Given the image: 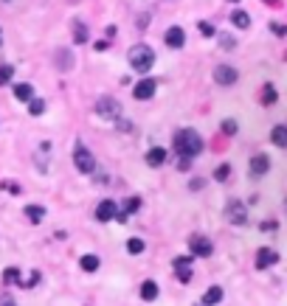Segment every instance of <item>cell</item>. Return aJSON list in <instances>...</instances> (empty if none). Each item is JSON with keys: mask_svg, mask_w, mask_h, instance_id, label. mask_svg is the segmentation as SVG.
Here are the masks:
<instances>
[{"mask_svg": "<svg viewBox=\"0 0 287 306\" xmlns=\"http://www.w3.org/2000/svg\"><path fill=\"white\" fill-rule=\"evenodd\" d=\"M175 152L186 157H197L203 152V138L195 129H180V132H175Z\"/></svg>", "mask_w": 287, "mask_h": 306, "instance_id": "obj_1", "label": "cell"}, {"mask_svg": "<svg viewBox=\"0 0 287 306\" xmlns=\"http://www.w3.org/2000/svg\"><path fill=\"white\" fill-rule=\"evenodd\" d=\"M127 59H130V65H133L138 73H147L149 67L155 65V51L149 48V45H144V42H138V45H133V48H130Z\"/></svg>", "mask_w": 287, "mask_h": 306, "instance_id": "obj_2", "label": "cell"}, {"mask_svg": "<svg viewBox=\"0 0 287 306\" xmlns=\"http://www.w3.org/2000/svg\"><path fill=\"white\" fill-rule=\"evenodd\" d=\"M226 219L231 225H248V208L239 199H228L226 202Z\"/></svg>", "mask_w": 287, "mask_h": 306, "instance_id": "obj_3", "label": "cell"}, {"mask_svg": "<svg viewBox=\"0 0 287 306\" xmlns=\"http://www.w3.org/2000/svg\"><path fill=\"white\" fill-rule=\"evenodd\" d=\"M74 163H76V168H79L82 174H93V172H96V157H93L90 149H85L82 144L74 149Z\"/></svg>", "mask_w": 287, "mask_h": 306, "instance_id": "obj_4", "label": "cell"}, {"mask_svg": "<svg viewBox=\"0 0 287 306\" xmlns=\"http://www.w3.org/2000/svg\"><path fill=\"white\" fill-rule=\"evenodd\" d=\"M96 115H99V118H104V121H116L118 115H121V104H118L116 98H99Z\"/></svg>", "mask_w": 287, "mask_h": 306, "instance_id": "obj_5", "label": "cell"}, {"mask_svg": "<svg viewBox=\"0 0 287 306\" xmlns=\"http://www.w3.org/2000/svg\"><path fill=\"white\" fill-rule=\"evenodd\" d=\"M155 90H158V82H155V79H141V82H135L133 96L138 98V101H147V98L155 96Z\"/></svg>", "mask_w": 287, "mask_h": 306, "instance_id": "obj_6", "label": "cell"}, {"mask_svg": "<svg viewBox=\"0 0 287 306\" xmlns=\"http://www.w3.org/2000/svg\"><path fill=\"white\" fill-rule=\"evenodd\" d=\"M237 79H239V73L234 71L231 65H217V67H214V82L222 84V87H231V84H237Z\"/></svg>", "mask_w": 287, "mask_h": 306, "instance_id": "obj_7", "label": "cell"}, {"mask_svg": "<svg viewBox=\"0 0 287 306\" xmlns=\"http://www.w3.org/2000/svg\"><path fill=\"white\" fill-rule=\"evenodd\" d=\"M189 250H192V256L208 258L214 253V247H211V242H208L206 236H189Z\"/></svg>", "mask_w": 287, "mask_h": 306, "instance_id": "obj_8", "label": "cell"}, {"mask_svg": "<svg viewBox=\"0 0 287 306\" xmlns=\"http://www.w3.org/2000/svg\"><path fill=\"white\" fill-rule=\"evenodd\" d=\"M118 216V205L113 202V199H102L96 208V219L99 222H110V219H116Z\"/></svg>", "mask_w": 287, "mask_h": 306, "instance_id": "obj_9", "label": "cell"}, {"mask_svg": "<svg viewBox=\"0 0 287 306\" xmlns=\"http://www.w3.org/2000/svg\"><path fill=\"white\" fill-rule=\"evenodd\" d=\"M270 172V157L268 155H253L250 157V174L253 177H262V174Z\"/></svg>", "mask_w": 287, "mask_h": 306, "instance_id": "obj_10", "label": "cell"}, {"mask_svg": "<svg viewBox=\"0 0 287 306\" xmlns=\"http://www.w3.org/2000/svg\"><path fill=\"white\" fill-rule=\"evenodd\" d=\"M276 261H279V253L270 250V247H262V250L257 253V267L259 270H268V267H273Z\"/></svg>", "mask_w": 287, "mask_h": 306, "instance_id": "obj_11", "label": "cell"}, {"mask_svg": "<svg viewBox=\"0 0 287 306\" xmlns=\"http://www.w3.org/2000/svg\"><path fill=\"white\" fill-rule=\"evenodd\" d=\"M175 273H177V278H180L183 284H189L192 281V258L189 256L175 258Z\"/></svg>", "mask_w": 287, "mask_h": 306, "instance_id": "obj_12", "label": "cell"}, {"mask_svg": "<svg viewBox=\"0 0 287 306\" xmlns=\"http://www.w3.org/2000/svg\"><path fill=\"white\" fill-rule=\"evenodd\" d=\"M183 42H186V31L180 28V25H172V28L166 31V45H169V48H183Z\"/></svg>", "mask_w": 287, "mask_h": 306, "instance_id": "obj_13", "label": "cell"}, {"mask_svg": "<svg viewBox=\"0 0 287 306\" xmlns=\"http://www.w3.org/2000/svg\"><path fill=\"white\" fill-rule=\"evenodd\" d=\"M270 141H273V146H279V149H287V126L276 124L273 129H270Z\"/></svg>", "mask_w": 287, "mask_h": 306, "instance_id": "obj_14", "label": "cell"}, {"mask_svg": "<svg viewBox=\"0 0 287 306\" xmlns=\"http://www.w3.org/2000/svg\"><path fill=\"white\" fill-rule=\"evenodd\" d=\"M147 163L152 168H158V166H164L166 163V149H161V146H155V149H149L147 152Z\"/></svg>", "mask_w": 287, "mask_h": 306, "instance_id": "obj_15", "label": "cell"}, {"mask_svg": "<svg viewBox=\"0 0 287 306\" xmlns=\"http://www.w3.org/2000/svg\"><path fill=\"white\" fill-rule=\"evenodd\" d=\"M141 298H144V300H155V298H158V284H155V281H144V284H141Z\"/></svg>", "mask_w": 287, "mask_h": 306, "instance_id": "obj_16", "label": "cell"}, {"mask_svg": "<svg viewBox=\"0 0 287 306\" xmlns=\"http://www.w3.org/2000/svg\"><path fill=\"white\" fill-rule=\"evenodd\" d=\"M25 216L37 225V222H43V219H45V208H43V205H28V208H25Z\"/></svg>", "mask_w": 287, "mask_h": 306, "instance_id": "obj_17", "label": "cell"}, {"mask_svg": "<svg viewBox=\"0 0 287 306\" xmlns=\"http://www.w3.org/2000/svg\"><path fill=\"white\" fill-rule=\"evenodd\" d=\"M231 23L237 25V28H248V25H250V17H248V12H242V9H237V12H231Z\"/></svg>", "mask_w": 287, "mask_h": 306, "instance_id": "obj_18", "label": "cell"}, {"mask_svg": "<svg viewBox=\"0 0 287 306\" xmlns=\"http://www.w3.org/2000/svg\"><path fill=\"white\" fill-rule=\"evenodd\" d=\"M276 98H279V96H276V87H273V84H265V87H262V104H265V107H273Z\"/></svg>", "mask_w": 287, "mask_h": 306, "instance_id": "obj_19", "label": "cell"}, {"mask_svg": "<svg viewBox=\"0 0 287 306\" xmlns=\"http://www.w3.org/2000/svg\"><path fill=\"white\" fill-rule=\"evenodd\" d=\"M220 300H222V289H220V287H211L206 295H203V303H206V306H211V303H220Z\"/></svg>", "mask_w": 287, "mask_h": 306, "instance_id": "obj_20", "label": "cell"}, {"mask_svg": "<svg viewBox=\"0 0 287 306\" xmlns=\"http://www.w3.org/2000/svg\"><path fill=\"white\" fill-rule=\"evenodd\" d=\"M79 264L85 273H93V270H99V256H90V253H87V256L79 258Z\"/></svg>", "mask_w": 287, "mask_h": 306, "instance_id": "obj_21", "label": "cell"}, {"mask_svg": "<svg viewBox=\"0 0 287 306\" xmlns=\"http://www.w3.org/2000/svg\"><path fill=\"white\" fill-rule=\"evenodd\" d=\"M14 96H17L20 101H31V98H34V90H31V84H17V87H14Z\"/></svg>", "mask_w": 287, "mask_h": 306, "instance_id": "obj_22", "label": "cell"}, {"mask_svg": "<svg viewBox=\"0 0 287 306\" xmlns=\"http://www.w3.org/2000/svg\"><path fill=\"white\" fill-rule=\"evenodd\" d=\"M28 113L31 115H43L45 113V101H43V98H31V101H28Z\"/></svg>", "mask_w": 287, "mask_h": 306, "instance_id": "obj_23", "label": "cell"}, {"mask_svg": "<svg viewBox=\"0 0 287 306\" xmlns=\"http://www.w3.org/2000/svg\"><path fill=\"white\" fill-rule=\"evenodd\" d=\"M3 284H20V270L17 267H9V270L3 273Z\"/></svg>", "mask_w": 287, "mask_h": 306, "instance_id": "obj_24", "label": "cell"}, {"mask_svg": "<svg viewBox=\"0 0 287 306\" xmlns=\"http://www.w3.org/2000/svg\"><path fill=\"white\" fill-rule=\"evenodd\" d=\"M228 177H231V166H228V163H222V166H217V172H214V180H228Z\"/></svg>", "mask_w": 287, "mask_h": 306, "instance_id": "obj_25", "label": "cell"}, {"mask_svg": "<svg viewBox=\"0 0 287 306\" xmlns=\"http://www.w3.org/2000/svg\"><path fill=\"white\" fill-rule=\"evenodd\" d=\"M56 65H59L62 71H71V67H74V56L65 54V51H59V62H56Z\"/></svg>", "mask_w": 287, "mask_h": 306, "instance_id": "obj_26", "label": "cell"}, {"mask_svg": "<svg viewBox=\"0 0 287 306\" xmlns=\"http://www.w3.org/2000/svg\"><path fill=\"white\" fill-rule=\"evenodd\" d=\"M138 208H141V199H138V197H130L127 202H124V214H127V216H130V214H135Z\"/></svg>", "mask_w": 287, "mask_h": 306, "instance_id": "obj_27", "label": "cell"}, {"mask_svg": "<svg viewBox=\"0 0 287 306\" xmlns=\"http://www.w3.org/2000/svg\"><path fill=\"white\" fill-rule=\"evenodd\" d=\"M12 76H14V67L12 65L0 67V84H9V82H12Z\"/></svg>", "mask_w": 287, "mask_h": 306, "instance_id": "obj_28", "label": "cell"}, {"mask_svg": "<svg viewBox=\"0 0 287 306\" xmlns=\"http://www.w3.org/2000/svg\"><path fill=\"white\" fill-rule=\"evenodd\" d=\"M0 188H3V191H9V194H14V197H17V194H23V188H20L17 183H9V180H0Z\"/></svg>", "mask_w": 287, "mask_h": 306, "instance_id": "obj_29", "label": "cell"}, {"mask_svg": "<svg viewBox=\"0 0 287 306\" xmlns=\"http://www.w3.org/2000/svg\"><path fill=\"white\" fill-rule=\"evenodd\" d=\"M220 126H222V132H226V135H237V129H239V126H237V121H234V118H226Z\"/></svg>", "mask_w": 287, "mask_h": 306, "instance_id": "obj_30", "label": "cell"}, {"mask_svg": "<svg viewBox=\"0 0 287 306\" xmlns=\"http://www.w3.org/2000/svg\"><path fill=\"white\" fill-rule=\"evenodd\" d=\"M127 250H130V253H144V242H141V239H135V236H133V239L127 242Z\"/></svg>", "mask_w": 287, "mask_h": 306, "instance_id": "obj_31", "label": "cell"}, {"mask_svg": "<svg viewBox=\"0 0 287 306\" xmlns=\"http://www.w3.org/2000/svg\"><path fill=\"white\" fill-rule=\"evenodd\" d=\"M197 31H200L203 37H214V25L211 23H203V20L197 23Z\"/></svg>", "mask_w": 287, "mask_h": 306, "instance_id": "obj_32", "label": "cell"}, {"mask_svg": "<svg viewBox=\"0 0 287 306\" xmlns=\"http://www.w3.org/2000/svg\"><path fill=\"white\" fill-rule=\"evenodd\" d=\"M74 40L76 42H87V31H85V25H82V23H76V31H74Z\"/></svg>", "mask_w": 287, "mask_h": 306, "instance_id": "obj_33", "label": "cell"}, {"mask_svg": "<svg viewBox=\"0 0 287 306\" xmlns=\"http://www.w3.org/2000/svg\"><path fill=\"white\" fill-rule=\"evenodd\" d=\"M270 31H273V34H279V37H284V34H287V25H281V23H270Z\"/></svg>", "mask_w": 287, "mask_h": 306, "instance_id": "obj_34", "label": "cell"}, {"mask_svg": "<svg viewBox=\"0 0 287 306\" xmlns=\"http://www.w3.org/2000/svg\"><path fill=\"white\" fill-rule=\"evenodd\" d=\"M220 45H222V48H234V40H231L228 34H222V37H220Z\"/></svg>", "mask_w": 287, "mask_h": 306, "instance_id": "obj_35", "label": "cell"}, {"mask_svg": "<svg viewBox=\"0 0 287 306\" xmlns=\"http://www.w3.org/2000/svg\"><path fill=\"white\" fill-rule=\"evenodd\" d=\"M118 129H121V132H130V129H133V124H130V121H118Z\"/></svg>", "mask_w": 287, "mask_h": 306, "instance_id": "obj_36", "label": "cell"}, {"mask_svg": "<svg viewBox=\"0 0 287 306\" xmlns=\"http://www.w3.org/2000/svg\"><path fill=\"white\" fill-rule=\"evenodd\" d=\"M0 45H3V31H0Z\"/></svg>", "mask_w": 287, "mask_h": 306, "instance_id": "obj_37", "label": "cell"}, {"mask_svg": "<svg viewBox=\"0 0 287 306\" xmlns=\"http://www.w3.org/2000/svg\"><path fill=\"white\" fill-rule=\"evenodd\" d=\"M284 208H287V199H284Z\"/></svg>", "mask_w": 287, "mask_h": 306, "instance_id": "obj_38", "label": "cell"}, {"mask_svg": "<svg viewBox=\"0 0 287 306\" xmlns=\"http://www.w3.org/2000/svg\"><path fill=\"white\" fill-rule=\"evenodd\" d=\"M231 3H237V0H231Z\"/></svg>", "mask_w": 287, "mask_h": 306, "instance_id": "obj_39", "label": "cell"}]
</instances>
